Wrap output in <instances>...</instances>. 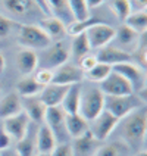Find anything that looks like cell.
<instances>
[{"label":"cell","mask_w":147,"mask_h":156,"mask_svg":"<svg viewBox=\"0 0 147 156\" xmlns=\"http://www.w3.org/2000/svg\"><path fill=\"white\" fill-rule=\"evenodd\" d=\"M69 86H61V84H49V86H44L40 91V100L43 102L47 108H52V106H61L63 97L66 94Z\"/></svg>","instance_id":"obj_15"},{"label":"cell","mask_w":147,"mask_h":156,"mask_svg":"<svg viewBox=\"0 0 147 156\" xmlns=\"http://www.w3.org/2000/svg\"><path fill=\"white\" fill-rule=\"evenodd\" d=\"M13 25H15V21H12L9 16H5V15L0 13V40L6 38L10 34Z\"/></svg>","instance_id":"obj_36"},{"label":"cell","mask_w":147,"mask_h":156,"mask_svg":"<svg viewBox=\"0 0 147 156\" xmlns=\"http://www.w3.org/2000/svg\"><path fill=\"white\" fill-rule=\"evenodd\" d=\"M69 58V44L65 40H59V41H53L50 46H47L44 49L41 63H43V68H49V69L54 71L56 68L68 63Z\"/></svg>","instance_id":"obj_5"},{"label":"cell","mask_w":147,"mask_h":156,"mask_svg":"<svg viewBox=\"0 0 147 156\" xmlns=\"http://www.w3.org/2000/svg\"><path fill=\"white\" fill-rule=\"evenodd\" d=\"M107 3H109V8L113 12V15L122 22L131 13L130 0H107Z\"/></svg>","instance_id":"obj_31"},{"label":"cell","mask_w":147,"mask_h":156,"mask_svg":"<svg viewBox=\"0 0 147 156\" xmlns=\"http://www.w3.org/2000/svg\"><path fill=\"white\" fill-rule=\"evenodd\" d=\"M87 40L91 50H99L112 43L115 40V28L107 25L106 22H100L90 27L86 31Z\"/></svg>","instance_id":"obj_7"},{"label":"cell","mask_w":147,"mask_h":156,"mask_svg":"<svg viewBox=\"0 0 147 156\" xmlns=\"http://www.w3.org/2000/svg\"><path fill=\"white\" fill-rule=\"evenodd\" d=\"M43 86H40L33 75H26L22 77L16 83V91L19 97H33V96H38L41 91Z\"/></svg>","instance_id":"obj_26"},{"label":"cell","mask_w":147,"mask_h":156,"mask_svg":"<svg viewBox=\"0 0 147 156\" xmlns=\"http://www.w3.org/2000/svg\"><path fill=\"white\" fill-rule=\"evenodd\" d=\"M115 40L122 47L124 52L131 53L130 50H135L140 40V34H137L134 30H131L128 25L122 24L118 28H115Z\"/></svg>","instance_id":"obj_18"},{"label":"cell","mask_w":147,"mask_h":156,"mask_svg":"<svg viewBox=\"0 0 147 156\" xmlns=\"http://www.w3.org/2000/svg\"><path fill=\"white\" fill-rule=\"evenodd\" d=\"M50 156H74L69 143H58Z\"/></svg>","instance_id":"obj_38"},{"label":"cell","mask_w":147,"mask_h":156,"mask_svg":"<svg viewBox=\"0 0 147 156\" xmlns=\"http://www.w3.org/2000/svg\"><path fill=\"white\" fill-rule=\"evenodd\" d=\"M71 13L74 16V21H84L90 18V9L87 6L86 0H68Z\"/></svg>","instance_id":"obj_32"},{"label":"cell","mask_w":147,"mask_h":156,"mask_svg":"<svg viewBox=\"0 0 147 156\" xmlns=\"http://www.w3.org/2000/svg\"><path fill=\"white\" fill-rule=\"evenodd\" d=\"M21 103H22V112L30 118V121L35 122V124L44 122V115H46L47 106L40 100L38 96L21 97Z\"/></svg>","instance_id":"obj_14"},{"label":"cell","mask_w":147,"mask_h":156,"mask_svg":"<svg viewBox=\"0 0 147 156\" xmlns=\"http://www.w3.org/2000/svg\"><path fill=\"white\" fill-rule=\"evenodd\" d=\"M33 77L35 78V81L40 84V86H49V84H52L53 81V69H49V68H37L35 72L33 74Z\"/></svg>","instance_id":"obj_34"},{"label":"cell","mask_w":147,"mask_h":156,"mask_svg":"<svg viewBox=\"0 0 147 156\" xmlns=\"http://www.w3.org/2000/svg\"><path fill=\"white\" fill-rule=\"evenodd\" d=\"M46 3H47V9H49L50 16L58 18L65 25H68L74 21L68 0H46Z\"/></svg>","instance_id":"obj_24"},{"label":"cell","mask_w":147,"mask_h":156,"mask_svg":"<svg viewBox=\"0 0 147 156\" xmlns=\"http://www.w3.org/2000/svg\"><path fill=\"white\" fill-rule=\"evenodd\" d=\"M81 84H74L69 86L66 94L63 97L61 103V109L66 115H72V113H78V108H79V96H81Z\"/></svg>","instance_id":"obj_25"},{"label":"cell","mask_w":147,"mask_h":156,"mask_svg":"<svg viewBox=\"0 0 147 156\" xmlns=\"http://www.w3.org/2000/svg\"><path fill=\"white\" fill-rule=\"evenodd\" d=\"M65 115L66 113L61 109V106H52L46 109L44 115V125L53 133L58 143H66V127H65Z\"/></svg>","instance_id":"obj_8"},{"label":"cell","mask_w":147,"mask_h":156,"mask_svg":"<svg viewBox=\"0 0 147 156\" xmlns=\"http://www.w3.org/2000/svg\"><path fill=\"white\" fill-rule=\"evenodd\" d=\"M18 43L24 46L25 49H46L52 44V40L44 34V31L38 25L24 24L19 27L18 33Z\"/></svg>","instance_id":"obj_4"},{"label":"cell","mask_w":147,"mask_h":156,"mask_svg":"<svg viewBox=\"0 0 147 156\" xmlns=\"http://www.w3.org/2000/svg\"><path fill=\"white\" fill-rule=\"evenodd\" d=\"M100 91L104 96H127L134 93V88L125 78L116 74V72H110L106 80L100 83Z\"/></svg>","instance_id":"obj_10"},{"label":"cell","mask_w":147,"mask_h":156,"mask_svg":"<svg viewBox=\"0 0 147 156\" xmlns=\"http://www.w3.org/2000/svg\"><path fill=\"white\" fill-rule=\"evenodd\" d=\"M35 156H50V155H47V153H35Z\"/></svg>","instance_id":"obj_46"},{"label":"cell","mask_w":147,"mask_h":156,"mask_svg":"<svg viewBox=\"0 0 147 156\" xmlns=\"http://www.w3.org/2000/svg\"><path fill=\"white\" fill-rule=\"evenodd\" d=\"M96 63H97V59H96L94 55H91V53H88L86 56H82L79 61H78V68L82 71V74H86L87 71H90L93 66H94Z\"/></svg>","instance_id":"obj_37"},{"label":"cell","mask_w":147,"mask_h":156,"mask_svg":"<svg viewBox=\"0 0 147 156\" xmlns=\"http://www.w3.org/2000/svg\"><path fill=\"white\" fill-rule=\"evenodd\" d=\"M69 52H71V56L78 59V61H79L82 56H86V55H88V53L91 52L86 33H81V34L72 37V43H71V46H69Z\"/></svg>","instance_id":"obj_27"},{"label":"cell","mask_w":147,"mask_h":156,"mask_svg":"<svg viewBox=\"0 0 147 156\" xmlns=\"http://www.w3.org/2000/svg\"><path fill=\"white\" fill-rule=\"evenodd\" d=\"M147 131V109L146 106L130 113L122 119L121 137L132 149H140L144 144Z\"/></svg>","instance_id":"obj_1"},{"label":"cell","mask_w":147,"mask_h":156,"mask_svg":"<svg viewBox=\"0 0 147 156\" xmlns=\"http://www.w3.org/2000/svg\"><path fill=\"white\" fill-rule=\"evenodd\" d=\"M137 156H147V153L144 152V150H141V152H138V155Z\"/></svg>","instance_id":"obj_45"},{"label":"cell","mask_w":147,"mask_h":156,"mask_svg":"<svg viewBox=\"0 0 147 156\" xmlns=\"http://www.w3.org/2000/svg\"><path fill=\"white\" fill-rule=\"evenodd\" d=\"M2 125L5 131L9 134V137L12 139V141H21V140L28 134V127H30V118L26 116L24 112L18 113L12 118L3 119Z\"/></svg>","instance_id":"obj_11"},{"label":"cell","mask_w":147,"mask_h":156,"mask_svg":"<svg viewBox=\"0 0 147 156\" xmlns=\"http://www.w3.org/2000/svg\"><path fill=\"white\" fill-rule=\"evenodd\" d=\"M118 124H119V119H116L107 111H103L93 121L88 122V131L99 143H102V141L109 139V136L113 133Z\"/></svg>","instance_id":"obj_6"},{"label":"cell","mask_w":147,"mask_h":156,"mask_svg":"<svg viewBox=\"0 0 147 156\" xmlns=\"http://www.w3.org/2000/svg\"><path fill=\"white\" fill-rule=\"evenodd\" d=\"M131 12H146L147 0H130Z\"/></svg>","instance_id":"obj_40"},{"label":"cell","mask_w":147,"mask_h":156,"mask_svg":"<svg viewBox=\"0 0 147 156\" xmlns=\"http://www.w3.org/2000/svg\"><path fill=\"white\" fill-rule=\"evenodd\" d=\"M22 112V103L18 93H8L0 99V119H8Z\"/></svg>","instance_id":"obj_21"},{"label":"cell","mask_w":147,"mask_h":156,"mask_svg":"<svg viewBox=\"0 0 147 156\" xmlns=\"http://www.w3.org/2000/svg\"><path fill=\"white\" fill-rule=\"evenodd\" d=\"M103 111H104V94L100 91V88L99 87H88L86 90L81 88L78 113L86 121L90 122Z\"/></svg>","instance_id":"obj_3"},{"label":"cell","mask_w":147,"mask_h":156,"mask_svg":"<svg viewBox=\"0 0 147 156\" xmlns=\"http://www.w3.org/2000/svg\"><path fill=\"white\" fill-rule=\"evenodd\" d=\"M112 71L122 75L132 86L134 90H137V91L146 90V74H144V69L140 68L137 63L122 62V63L112 66Z\"/></svg>","instance_id":"obj_9"},{"label":"cell","mask_w":147,"mask_h":156,"mask_svg":"<svg viewBox=\"0 0 147 156\" xmlns=\"http://www.w3.org/2000/svg\"><path fill=\"white\" fill-rule=\"evenodd\" d=\"M87 6L88 9H94V8H99V6H102L104 3V0H86Z\"/></svg>","instance_id":"obj_42"},{"label":"cell","mask_w":147,"mask_h":156,"mask_svg":"<svg viewBox=\"0 0 147 156\" xmlns=\"http://www.w3.org/2000/svg\"><path fill=\"white\" fill-rule=\"evenodd\" d=\"M121 150L116 144H100L94 152V156H119Z\"/></svg>","instance_id":"obj_35"},{"label":"cell","mask_w":147,"mask_h":156,"mask_svg":"<svg viewBox=\"0 0 147 156\" xmlns=\"http://www.w3.org/2000/svg\"><path fill=\"white\" fill-rule=\"evenodd\" d=\"M125 25L134 30L137 34H144L147 31V13L146 12H131L124 21Z\"/></svg>","instance_id":"obj_28"},{"label":"cell","mask_w":147,"mask_h":156,"mask_svg":"<svg viewBox=\"0 0 147 156\" xmlns=\"http://www.w3.org/2000/svg\"><path fill=\"white\" fill-rule=\"evenodd\" d=\"M38 27L44 31V34L52 40V43L53 41L63 40V37L66 34V25L62 21H59L58 18L50 16V15L49 16H44L43 19H40Z\"/></svg>","instance_id":"obj_17"},{"label":"cell","mask_w":147,"mask_h":156,"mask_svg":"<svg viewBox=\"0 0 147 156\" xmlns=\"http://www.w3.org/2000/svg\"><path fill=\"white\" fill-rule=\"evenodd\" d=\"M10 144H12V139L9 137V134L5 131L3 125H2V122H0V152H3V150L9 149L10 147Z\"/></svg>","instance_id":"obj_39"},{"label":"cell","mask_w":147,"mask_h":156,"mask_svg":"<svg viewBox=\"0 0 147 156\" xmlns=\"http://www.w3.org/2000/svg\"><path fill=\"white\" fill-rule=\"evenodd\" d=\"M110 72H112V66H109V65H106V63L97 62L91 69L87 71L86 74H84V80H88V81H91V83H99V84H100L103 80L107 78V75H109Z\"/></svg>","instance_id":"obj_29"},{"label":"cell","mask_w":147,"mask_h":156,"mask_svg":"<svg viewBox=\"0 0 147 156\" xmlns=\"http://www.w3.org/2000/svg\"><path fill=\"white\" fill-rule=\"evenodd\" d=\"M38 63H40L38 55L31 49H22L16 53V68L24 77L33 75L38 68Z\"/></svg>","instance_id":"obj_16"},{"label":"cell","mask_w":147,"mask_h":156,"mask_svg":"<svg viewBox=\"0 0 147 156\" xmlns=\"http://www.w3.org/2000/svg\"><path fill=\"white\" fill-rule=\"evenodd\" d=\"M34 3L37 5V8L40 9V12L43 13L44 16H49V15H50V13H49V9H47L46 0H34Z\"/></svg>","instance_id":"obj_41"},{"label":"cell","mask_w":147,"mask_h":156,"mask_svg":"<svg viewBox=\"0 0 147 156\" xmlns=\"http://www.w3.org/2000/svg\"><path fill=\"white\" fill-rule=\"evenodd\" d=\"M100 22H103V21L97 19V18H87L84 21H72L71 24L66 25V34L71 35V37H75V35L81 34V33H86L90 27L100 24Z\"/></svg>","instance_id":"obj_30"},{"label":"cell","mask_w":147,"mask_h":156,"mask_svg":"<svg viewBox=\"0 0 147 156\" xmlns=\"http://www.w3.org/2000/svg\"><path fill=\"white\" fill-rule=\"evenodd\" d=\"M58 140L53 136V133L46 125H41L38 131H37V137H35V149L38 153H47L50 155L53 152V149L56 147Z\"/></svg>","instance_id":"obj_22"},{"label":"cell","mask_w":147,"mask_h":156,"mask_svg":"<svg viewBox=\"0 0 147 156\" xmlns=\"http://www.w3.org/2000/svg\"><path fill=\"white\" fill-rule=\"evenodd\" d=\"M35 140H33L28 134L21 141H18L15 149L18 156H35Z\"/></svg>","instance_id":"obj_33"},{"label":"cell","mask_w":147,"mask_h":156,"mask_svg":"<svg viewBox=\"0 0 147 156\" xmlns=\"http://www.w3.org/2000/svg\"><path fill=\"white\" fill-rule=\"evenodd\" d=\"M146 100L141 99L137 93L127 96H104V111H107L119 121L134 111L146 106Z\"/></svg>","instance_id":"obj_2"},{"label":"cell","mask_w":147,"mask_h":156,"mask_svg":"<svg viewBox=\"0 0 147 156\" xmlns=\"http://www.w3.org/2000/svg\"><path fill=\"white\" fill-rule=\"evenodd\" d=\"M82 81H84V74L77 65L65 63L53 71V84L74 86V84H81Z\"/></svg>","instance_id":"obj_12"},{"label":"cell","mask_w":147,"mask_h":156,"mask_svg":"<svg viewBox=\"0 0 147 156\" xmlns=\"http://www.w3.org/2000/svg\"><path fill=\"white\" fill-rule=\"evenodd\" d=\"M0 156H18V155H16L15 150H9V149H6V150H3V153H0Z\"/></svg>","instance_id":"obj_43"},{"label":"cell","mask_w":147,"mask_h":156,"mask_svg":"<svg viewBox=\"0 0 147 156\" xmlns=\"http://www.w3.org/2000/svg\"><path fill=\"white\" fill-rule=\"evenodd\" d=\"M5 65H6V62H5V56H3L2 52H0V74H2L3 69H5Z\"/></svg>","instance_id":"obj_44"},{"label":"cell","mask_w":147,"mask_h":156,"mask_svg":"<svg viewBox=\"0 0 147 156\" xmlns=\"http://www.w3.org/2000/svg\"><path fill=\"white\" fill-rule=\"evenodd\" d=\"M94 56H96V59H97V62L106 63L109 66H115V65L122 63V62H131V59H132L131 53L124 52L122 49L115 47L112 44L106 46L103 49H99Z\"/></svg>","instance_id":"obj_13"},{"label":"cell","mask_w":147,"mask_h":156,"mask_svg":"<svg viewBox=\"0 0 147 156\" xmlns=\"http://www.w3.org/2000/svg\"><path fill=\"white\" fill-rule=\"evenodd\" d=\"M100 146V143L87 131L84 136L74 139V143L71 144L74 156H94V152Z\"/></svg>","instance_id":"obj_19"},{"label":"cell","mask_w":147,"mask_h":156,"mask_svg":"<svg viewBox=\"0 0 147 156\" xmlns=\"http://www.w3.org/2000/svg\"><path fill=\"white\" fill-rule=\"evenodd\" d=\"M65 127H66L68 137L78 139L88 131V121H86L79 113L65 115Z\"/></svg>","instance_id":"obj_23"},{"label":"cell","mask_w":147,"mask_h":156,"mask_svg":"<svg viewBox=\"0 0 147 156\" xmlns=\"http://www.w3.org/2000/svg\"><path fill=\"white\" fill-rule=\"evenodd\" d=\"M2 6L8 10L9 13L16 16H28L31 13L40 12L34 0H2Z\"/></svg>","instance_id":"obj_20"}]
</instances>
